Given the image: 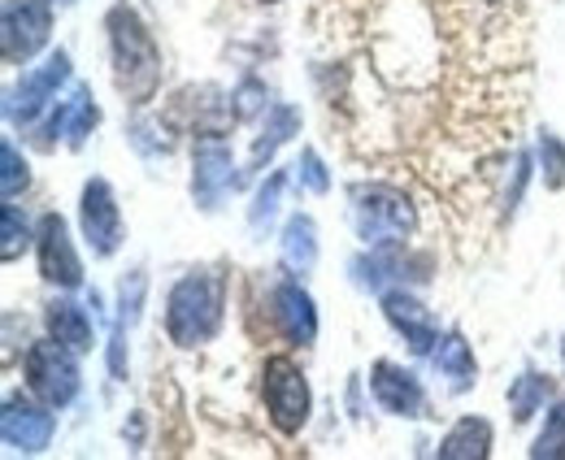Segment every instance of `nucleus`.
Returning a JSON list of instances; mask_svg holds the SVG:
<instances>
[{
	"label": "nucleus",
	"instance_id": "obj_18",
	"mask_svg": "<svg viewBox=\"0 0 565 460\" xmlns=\"http://www.w3.org/2000/svg\"><path fill=\"white\" fill-rule=\"evenodd\" d=\"M44 322H49V334L57 339V343H66L71 352H92V343H96V330H92V318H87V309L83 304H74V300H53L49 309H44Z\"/></svg>",
	"mask_w": 565,
	"mask_h": 460
},
{
	"label": "nucleus",
	"instance_id": "obj_9",
	"mask_svg": "<svg viewBox=\"0 0 565 460\" xmlns=\"http://www.w3.org/2000/svg\"><path fill=\"white\" fill-rule=\"evenodd\" d=\"M0 435L9 452H44L57 435V408H49L44 399H26V395H9L4 399V417H0Z\"/></svg>",
	"mask_w": 565,
	"mask_h": 460
},
{
	"label": "nucleus",
	"instance_id": "obj_4",
	"mask_svg": "<svg viewBox=\"0 0 565 460\" xmlns=\"http://www.w3.org/2000/svg\"><path fill=\"white\" fill-rule=\"evenodd\" d=\"M262 399H266V417H270V426L279 435L296 439L305 430L313 395H309V378H305L296 356H287V352L266 356V365H262Z\"/></svg>",
	"mask_w": 565,
	"mask_h": 460
},
{
	"label": "nucleus",
	"instance_id": "obj_17",
	"mask_svg": "<svg viewBox=\"0 0 565 460\" xmlns=\"http://www.w3.org/2000/svg\"><path fill=\"white\" fill-rule=\"evenodd\" d=\"M430 361H435V370H439V378L448 383V392H470L475 383H479V361H475V347L457 334V330H448L444 339H439V347L430 352Z\"/></svg>",
	"mask_w": 565,
	"mask_h": 460
},
{
	"label": "nucleus",
	"instance_id": "obj_3",
	"mask_svg": "<svg viewBox=\"0 0 565 460\" xmlns=\"http://www.w3.org/2000/svg\"><path fill=\"white\" fill-rule=\"evenodd\" d=\"M353 231L365 248H387V244H405L418 226L414 204L405 192L387 188V183H356L353 188Z\"/></svg>",
	"mask_w": 565,
	"mask_h": 460
},
{
	"label": "nucleus",
	"instance_id": "obj_22",
	"mask_svg": "<svg viewBox=\"0 0 565 460\" xmlns=\"http://www.w3.org/2000/svg\"><path fill=\"white\" fill-rule=\"evenodd\" d=\"M282 188H287V174H282V170H275V174H270V179L257 188V196H253V204H248V226H253V235L270 231V222L279 217Z\"/></svg>",
	"mask_w": 565,
	"mask_h": 460
},
{
	"label": "nucleus",
	"instance_id": "obj_8",
	"mask_svg": "<svg viewBox=\"0 0 565 460\" xmlns=\"http://www.w3.org/2000/svg\"><path fill=\"white\" fill-rule=\"evenodd\" d=\"M78 231L83 244L92 248V257H114L122 248V208L109 188V179H87L83 196H78Z\"/></svg>",
	"mask_w": 565,
	"mask_h": 460
},
{
	"label": "nucleus",
	"instance_id": "obj_28",
	"mask_svg": "<svg viewBox=\"0 0 565 460\" xmlns=\"http://www.w3.org/2000/svg\"><path fill=\"white\" fill-rule=\"evenodd\" d=\"M143 269H131V278H122V291H118V327H136L140 322V304H143Z\"/></svg>",
	"mask_w": 565,
	"mask_h": 460
},
{
	"label": "nucleus",
	"instance_id": "obj_7",
	"mask_svg": "<svg viewBox=\"0 0 565 460\" xmlns=\"http://www.w3.org/2000/svg\"><path fill=\"white\" fill-rule=\"evenodd\" d=\"M53 35V0H9L0 22V44L9 66H26L35 53L49 49Z\"/></svg>",
	"mask_w": 565,
	"mask_h": 460
},
{
	"label": "nucleus",
	"instance_id": "obj_12",
	"mask_svg": "<svg viewBox=\"0 0 565 460\" xmlns=\"http://www.w3.org/2000/svg\"><path fill=\"white\" fill-rule=\"evenodd\" d=\"M370 395L392 417H426V408H430L423 378L414 370L396 365V361H374V370H370Z\"/></svg>",
	"mask_w": 565,
	"mask_h": 460
},
{
	"label": "nucleus",
	"instance_id": "obj_19",
	"mask_svg": "<svg viewBox=\"0 0 565 460\" xmlns=\"http://www.w3.org/2000/svg\"><path fill=\"white\" fill-rule=\"evenodd\" d=\"M444 460H483L492 457V421L488 417H461L435 448Z\"/></svg>",
	"mask_w": 565,
	"mask_h": 460
},
{
	"label": "nucleus",
	"instance_id": "obj_15",
	"mask_svg": "<svg viewBox=\"0 0 565 460\" xmlns=\"http://www.w3.org/2000/svg\"><path fill=\"white\" fill-rule=\"evenodd\" d=\"M96 122H100V109H96V96H92V87H74L71 100H62V105H53L49 109V127L44 131H53L57 139H66L71 148H83L87 143V135L96 131ZM53 139V143H57Z\"/></svg>",
	"mask_w": 565,
	"mask_h": 460
},
{
	"label": "nucleus",
	"instance_id": "obj_14",
	"mask_svg": "<svg viewBox=\"0 0 565 460\" xmlns=\"http://www.w3.org/2000/svg\"><path fill=\"white\" fill-rule=\"evenodd\" d=\"M383 318H387L392 330L409 343L414 356H430V352H435V343H439V322H435V313L426 309L414 291H405V287L383 291Z\"/></svg>",
	"mask_w": 565,
	"mask_h": 460
},
{
	"label": "nucleus",
	"instance_id": "obj_21",
	"mask_svg": "<svg viewBox=\"0 0 565 460\" xmlns=\"http://www.w3.org/2000/svg\"><path fill=\"white\" fill-rule=\"evenodd\" d=\"M544 399H553V378L540 374V370H526L509 383V413H513L518 426H526L544 408Z\"/></svg>",
	"mask_w": 565,
	"mask_h": 460
},
{
	"label": "nucleus",
	"instance_id": "obj_1",
	"mask_svg": "<svg viewBox=\"0 0 565 460\" xmlns=\"http://www.w3.org/2000/svg\"><path fill=\"white\" fill-rule=\"evenodd\" d=\"M109 31V62H114V87L127 96V105H148L161 87V49L140 18L136 4L118 0L105 13Z\"/></svg>",
	"mask_w": 565,
	"mask_h": 460
},
{
	"label": "nucleus",
	"instance_id": "obj_24",
	"mask_svg": "<svg viewBox=\"0 0 565 460\" xmlns=\"http://www.w3.org/2000/svg\"><path fill=\"white\" fill-rule=\"evenodd\" d=\"M540 174H544V188L548 192H562L565 188V139L557 131H540Z\"/></svg>",
	"mask_w": 565,
	"mask_h": 460
},
{
	"label": "nucleus",
	"instance_id": "obj_16",
	"mask_svg": "<svg viewBox=\"0 0 565 460\" xmlns=\"http://www.w3.org/2000/svg\"><path fill=\"white\" fill-rule=\"evenodd\" d=\"M296 131H300V109H296V105H282V100L270 105L262 131L253 139V152H248V174H262V170L275 161V152H279Z\"/></svg>",
	"mask_w": 565,
	"mask_h": 460
},
{
	"label": "nucleus",
	"instance_id": "obj_11",
	"mask_svg": "<svg viewBox=\"0 0 565 460\" xmlns=\"http://www.w3.org/2000/svg\"><path fill=\"white\" fill-rule=\"evenodd\" d=\"M35 257H40V274L44 282L62 287V291H74L83 287V261L74 253L71 226L62 213H44L40 226H35Z\"/></svg>",
	"mask_w": 565,
	"mask_h": 460
},
{
	"label": "nucleus",
	"instance_id": "obj_2",
	"mask_svg": "<svg viewBox=\"0 0 565 460\" xmlns=\"http://www.w3.org/2000/svg\"><path fill=\"white\" fill-rule=\"evenodd\" d=\"M226 322V274L188 269L166 296V334L174 347H201Z\"/></svg>",
	"mask_w": 565,
	"mask_h": 460
},
{
	"label": "nucleus",
	"instance_id": "obj_13",
	"mask_svg": "<svg viewBox=\"0 0 565 460\" xmlns=\"http://www.w3.org/2000/svg\"><path fill=\"white\" fill-rule=\"evenodd\" d=\"M270 322L282 334V343L291 347H309L318 339V309H313V296L296 282V278H282L270 287Z\"/></svg>",
	"mask_w": 565,
	"mask_h": 460
},
{
	"label": "nucleus",
	"instance_id": "obj_31",
	"mask_svg": "<svg viewBox=\"0 0 565 460\" xmlns=\"http://www.w3.org/2000/svg\"><path fill=\"white\" fill-rule=\"evenodd\" d=\"M562 361H565V343H562Z\"/></svg>",
	"mask_w": 565,
	"mask_h": 460
},
{
	"label": "nucleus",
	"instance_id": "obj_26",
	"mask_svg": "<svg viewBox=\"0 0 565 460\" xmlns=\"http://www.w3.org/2000/svg\"><path fill=\"white\" fill-rule=\"evenodd\" d=\"M531 457H548V460L565 457V399L548 408L544 430H540V435H535V443H531Z\"/></svg>",
	"mask_w": 565,
	"mask_h": 460
},
{
	"label": "nucleus",
	"instance_id": "obj_23",
	"mask_svg": "<svg viewBox=\"0 0 565 460\" xmlns=\"http://www.w3.org/2000/svg\"><path fill=\"white\" fill-rule=\"evenodd\" d=\"M0 257L4 261H18L26 248H31V239H35V231H31V222H26V213L13 204V200H4V226H0Z\"/></svg>",
	"mask_w": 565,
	"mask_h": 460
},
{
	"label": "nucleus",
	"instance_id": "obj_29",
	"mask_svg": "<svg viewBox=\"0 0 565 460\" xmlns=\"http://www.w3.org/2000/svg\"><path fill=\"white\" fill-rule=\"evenodd\" d=\"M161 131L157 122H148V118H140L131 131H127V139L136 143V152H143V157H170V139H152V135Z\"/></svg>",
	"mask_w": 565,
	"mask_h": 460
},
{
	"label": "nucleus",
	"instance_id": "obj_6",
	"mask_svg": "<svg viewBox=\"0 0 565 460\" xmlns=\"http://www.w3.org/2000/svg\"><path fill=\"white\" fill-rule=\"evenodd\" d=\"M62 83H71V53L57 49V53H49L44 66H35L31 74H22V83L9 92L4 118H9L13 127H35V122L53 109Z\"/></svg>",
	"mask_w": 565,
	"mask_h": 460
},
{
	"label": "nucleus",
	"instance_id": "obj_30",
	"mask_svg": "<svg viewBox=\"0 0 565 460\" xmlns=\"http://www.w3.org/2000/svg\"><path fill=\"white\" fill-rule=\"evenodd\" d=\"M262 4H279V0H262Z\"/></svg>",
	"mask_w": 565,
	"mask_h": 460
},
{
	"label": "nucleus",
	"instance_id": "obj_25",
	"mask_svg": "<svg viewBox=\"0 0 565 460\" xmlns=\"http://www.w3.org/2000/svg\"><path fill=\"white\" fill-rule=\"evenodd\" d=\"M0 165H4L0 192H4V200H18L22 192H26V183H31V170H26V157L18 152V143H13V139H4V143H0Z\"/></svg>",
	"mask_w": 565,
	"mask_h": 460
},
{
	"label": "nucleus",
	"instance_id": "obj_20",
	"mask_svg": "<svg viewBox=\"0 0 565 460\" xmlns=\"http://www.w3.org/2000/svg\"><path fill=\"white\" fill-rule=\"evenodd\" d=\"M282 265L291 274H309L318 265V226L309 213H291L282 222Z\"/></svg>",
	"mask_w": 565,
	"mask_h": 460
},
{
	"label": "nucleus",
	"instance_id": "obj_5",
	"mask_svg": "<svg viewBox=\"0 0 565 460\" xmlns=\"http://www.w3.org/2000/svg\"><path fill=\"white\" fill-rule=\"evenodd\" d=\"M22 378L35 399H44L49 408H71L78 387H83V374H78V352H71L66 343L57 339H40L26 347L22 356Z\"/></svg>",
	"mask_w": 565,
	"mask_h": 460
},
{
	"label": "nucleus",
	"instance_id": "obj_27",
	"mask_svg": "<svg viewBox=\"0 0 565 460\" xmlns=\"http://www.w3.org/2000/svg\"><path fill=\"white\" fill-rule=\"evenodd\" d=\"M291 170H296V183H300L305 192H313V196H327V192H331V174H327L318 148H300V157H296Z\"/></svg>",
	"mask_w": 565,
	"mask_h": 460
},
{
	"label": "nucleus",
	"instance_id": "obj_10",
	"mask_svg": "<svg viewBox=\"0 0 565 460\" xmlns=\"http://www.w3.org/2000/svg\"><path fill=\"white\" fill-rule=\"evenodd\" d=\"M235 157L226 148L222 135H201L196 139V152H192V200L213 213L222 200L235 192Z\"/></svg>",
	"mask_w": 565,
	"mask_h": 460
}]
</instances>
